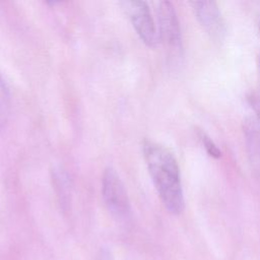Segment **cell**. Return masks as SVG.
I'll use <instances>...</instances> for the list:
<instances>
[{"label":"cell","mask_w":260,"mask_h":260,"mask_svg":"<svg viewBox=\"0 0 260 260\" xmlns=\"http://www.w3.org/2000/svg\"><path fill=\"white\" fill-rule=\"evenodd\" d=\"M9 108V95L5 83L0 76V125L6 120Z\"/></svg>","instance_id":"cell-7"},{"label":"cell","mask_w":260,"mask_h":260,"mask_svg":"<svg viewBox=\"0 0 260 260\" xmlns=\"http://www.w3.org/2000/svg\"><path fill=\"white\" fill-rule=\"evenodd\" d=\"M159 41L173 51L181 49L182 36L175 7L170 1H159L155 7Z\"/></svg>","instance_id":"cell-4"},{"label":"cell","mask_w":260,"mask_h":260,"mask_svg":"<svg viewBox=\"0 0 260 260\" xmlns=\"http://www.w3.org/2000/svg\"><path fill=\"white\" fill-rule=\"evenodd\" d=\"M201 141H202V144L204 145V148L206 149L207 153L212 156V157H215V158H218L220 157L221 155V152L219 150V148L216 146V144L203 132L200 133L199 135Z\"/></svg>","instance_id":"cell-8"},{"label":"cell","mask_w":260,"mask_h":260,"mask_svg":"<svg viewBox=\"0 0 260 260\" xmlns=\"http://www.w3.org/2000/svg\"><path fill=\"white\" fill-rule=\"evenodd\" d=\"M121 5L140 40L149 48L156 47L159 37L148 4L144 1H123Z\"/></svg>","instance_id":"cell-3"},{"label":"cell","mask_w":260,"mask_h":260,"mask_svg":"<svg viewBox=\"0 0 260 260\" xmlns=\"http://www.w3.org/2000/svg\"><path fill=\"white\" fill-rule=\"evenodd\" d=\"M143 157L154 188L166 209L180 214L185 208L180 168L172 151L160 143L145 140Z\"/></svg>","instance_id":"cell-1"},{"label":"cell","mask_w":260,"mask_h":260,"mask_svg":"<svg viewBox=\"0 0 260 260\" xmlns=\"http://www.w3.org/2000/svg\"><path fill=\"white\" fill-rule=\"evenodd\" d=\"M102 194L110 212L118 218L130 213V201L126 188L115 169L108 167L102 177Z\"/></svg>","instance_id":"cell-2"},{"label":"cell","mask_w":260,"mask_h":260,"mask_svg":"<svg viewBox=\"0 0 260 260\" xmlns=\"http://www.w3.org/2000/svg\"><path fill=\"white\" fill-rule=\"evenodd\" d=\"M247 147L249 155L254 167L260 172V124L256 120H252L246 129Z\"/></svg>","instance_id":"cell-6"},{"label":"cell","mask_w":260,"mask_h":260,"mask_svg":"<svg viewBox=\"0 0 260 260\" xmlns=\"http://www.w3.org/2000/svg\"><path fill=\"white\" fill-rule=\"evenodd\" d=\"M196 18L210 37L220 39L224 34V20L214 1H192Z\"/></svg>","instance_id":"cell-5"}]
</instances>
